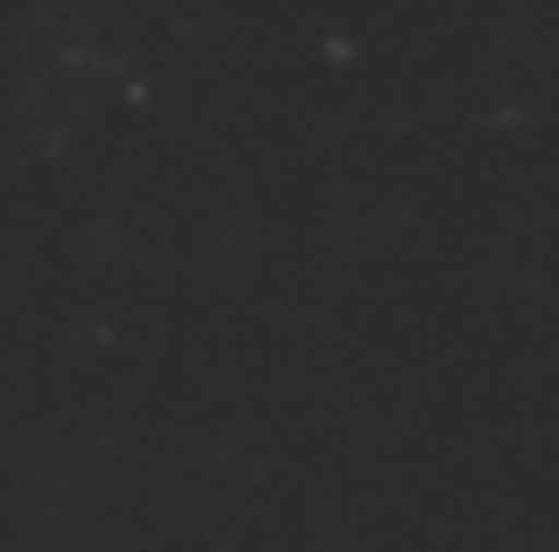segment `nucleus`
Here are the masks:
<instances>
[]
</instances>
